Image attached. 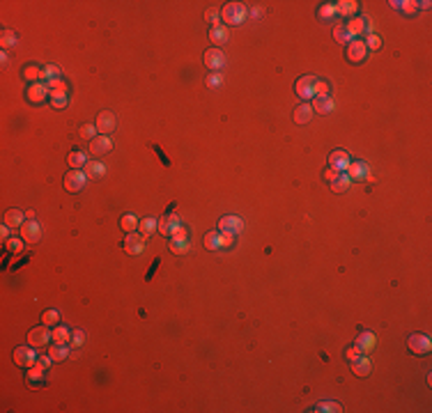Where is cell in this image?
Listing matches in <instances>:
<instances>
[{
  "label": "cell",
  "instance_id": "1",
  "mask_svg": "<svg viewBox=\"0 0 432 413\" xmlns=\"http://www.w3.org/2000/svg\"><path fill=\"white\" fill-rule=\"evenodd\" d=\"M221 18L228 23V26H241L244 18H246V7L241 2H228L223 12H221Z\"/></svg>",
  "mask_w": 432,
  "mask_h": 413
},
{
  "label": "cell",
  "instance_id": "2",
  "mask_svg": "<svg viewBox=\"0 0 432 413\" xmlns=\"http://www.w3.org/2000/svg\"><path fill=\"white\" fill-rule=\"evenodd\" d=\"M12 358H14V363H16L18 367H32V365H37L39 356H37L35 347L28 344V347H16L14 353H12Z\"/></svg>",
  "mask_w": 432,
  "mask_h": 413
},
{
  "label": "cell",
  "instance_id": "3",
  "mask_svg": "<svg viewBox=\"0 0 432 413\" xmlns=\"http://www.w3.org/2000/svg\"><path fill=\"white\" fill-rule=\"evenodd\" d=\"M315 85H318V78H315V76H301V78L297 80V85H294L297 97H301L304 101L313 99L315 97Z\"/></svg>",
  "mask_w": 432,
  "mask_h": 413
},
{
  "label": "cell",
  "instance_id": "4",
  "mask_svg": "<svg viewBox=\"0 0 432 413\" xmlns=\"http://www.w3.org/2000/svg\"><path fill=\"white\" fill-rule=\"evenodd\" d=\"M53 340V331H48V326H39V328H32L30 333H28V344H32V347H46V344Z\"/></svg>",
  "mask_w": 432,
  "mask_h": 413
},
{
  "label": "cell",
  "instance_id": "5",
  "mask_svg": "<svg viewBox=\"0 0 432 413\" xmlns=\"http://www.w3.org/2000/svg\"><path fill=\"white\" fill-rule=\"evenodd\" d=\"M407 344H409V349L414 353H418V356H425V353H430V349H432L430 337L423 333H412L409 340H407Z\"/></svg>",
  "mask_w": 432,
  "mask_h": 413
},
{
  "label": "cell",
  "instance_id": "6",
  "mask_svg": "<svg viewBox=\"0 0 432 413\" xmlns=\"http://www.w3.org/2000/svg\"><path fill=\"white\" fill-rule=\"evenodd\" d=\"M366 55H368V48H366V42H363V39H352V42L347 44V60L350 62L359 64V62L366 60Z\"/></svg>",
  "mask_w": 432,
  "mask_h": 413
},
{
  "label": "cell",
  "instance_id": "7",
  "mask_svg": "<svg viewBox=\"0 0 432 413\" xmlns=\"http://www.w3.org/2000/svg\"><path fill=\"white\" fill-rule=\"evenodd\" d=\"M115 115L111 113V110H104V113H99L97 115V133H101V136H108V133H113L115 131Z\"/></svg>",
  "mask_w": 432,
  "mask_h": 413
},
{
  "label": "cell",
  "instance_id": "8",
  "mask_svg": "<svg viewBox=\"0 0 432 413\" xmlns=\"http://www.w3.org/2000/svg\"><path fill=\"white\" fill-rule=\"evenodd\" d=\"M26 94H28V101H30V104H42V101H44L51 92H48V85H46V83L37 80V83H32V85L28 88Z\"/></svg>",
  "mask_w": 432,
  "mask_h": 413
},
{
  "label": "cell",
  "instance_id": "9",
  "mask_svg": "<svg viewBox=\"0 0 432 413\" xmlns=\"http://www.w3.org/2000/svg\"><path fill=\"white\" fill-rule=\"evenodd\" d=\"M85 172H80V170H71V172H67V177H64V188L67 191H71V193H79L80 188L85 186Z\"/></svg>",
  "mask_w": 432,
  "mask_h": 413
},
{
  "label": "cell",
  "instance_id": "10",
  "mask_svg": "<svg viewBox=\"0 0 432 413\" xmlns=\"http://www.w3.org/2000/svg\"><path fill=\"white\" fill-rule=\"evenodd\" d=\"M18 229H21L23 241H28V244H37L39 237H42V229H39V223H37V220H26Z\"/></svg>",
  "mask_w": 432,
  "mask_h": 413
},
{
  "label": "cell",
  "instance_id": "11",
  "mask_svg": "<svg viewBox=\"0 0 432 413\" xmlns=\"http://www.w3.org/2000/svg\"><path fill=\"white\" fill-rule=\"evenodd\" d=\"M111 150H113L111 136H97L95 140H90V152H92L95 156H104V154H108Z\"/></svg>",
  "mask_w": 432,
  "mask_h": 413
},
{
  "label": "cell",
  "instance_id": "12",
  "mask_svg": "<svg viewBox=\"0 0 432 413\" xmlns=\"http://www.w3.org/2000/svg\"><path fill=\"white\" fill-rule=\"evenodd\" d=\"M205 64H207L212 71H219L221 67L225 64V55H223V51L216 48V46H212L209 51L205 53Z\"/></svg>",
  "mask_w": 432,
  "mask_h": 413
},
{
  "label": "cell",
  "instance_id": "13",
  "mask_svg": "<svg viewBox=\"0 0 432 413\" xmlns=\"http://www.w3.org/2000/svg\"><path fill=\"white\" fill-rule=\"evenodd\" d=\"M241 228H244V223L237 216H223L219 220V232H225V234H239Z\"/></svg>",
  "mask_w": 432,
  "mask_h": 413
},
{
  "label": "cell",
  "instance_id": "14",
  "mask_svg": "<svg viewBox=\"0 0 432 413\" xmlns=\"http://www.w3.org/2000/svg\"><path fill=\"white\" fill-rule=\"evenodd\" d=\"M124 250L129 253V255H141L143 250H145V237L143 234H129V237L124 239Z\"/></svg>",
  "mask_w": 432,
  "mask_h": 413
},
{
  "label": "cell",
  "instance_id": "15",
  "mask_svg": "<svg viewBox=\"0 0 432 413\" xmlns=\"http://www.w3.org/2000/svg\"><path fill=\"white\" fill-rule=\"evenodd\" d=\"M350 163H352V161H350V154L345 150H336L334 154L329 156V166L334 168V170H338V172H345V170L350 168Z\"/></svg>",
  "mask_w": 432,
  "mask_h": 413
},
{
  "label": "cell",
  "instance_id": "16",
  "mask_svg": "<svg viewBox=\"0 0 432 413\" xmlns=\"http://www.w3.org/2000/svg\"><path fill=\"white\" fill-rule=\"evenodd\" d=\"M179 225H182V220H179V216H175V214H168V216H163V218L159 220L161 234H166V237H173Z\"/></svg>",
  "mask_w": 432,
  "mask_h": 413
},
{
  "label": "cell",
  "instance_id": "17",
  "mask_svg": "<svg viewBox=\"0 0 432 413\" xmlns=\"http://www.w3.org/2000/svg\"><path fill=\"white\" fill-rule=\"evenodd\" d=\"M313 113H320V115H326L334 110V99L329 97V94H318V97H313Z\"/></svg>",
  "mask_w": 432,
  "mask_h": 413
},
{
  "label": "cell",
  "instance_id": "18",
  "mask_svg": "<svg viewBox=\"0 0 432 413\" xmlns=\"http://www.w3.org/2000/svg\"><path fill=\"white\" fill-rule=\"evenodd\" d=\"M370 369H372V363L370 358L363 353L361 358H356V361H352V372L356 374V377H368L370 374Z\"/></svg>",
  "mask_w": 432,
  "mask_h": 413
},
{
  "label": "cell",
  "instance_id": "19",
  "mask_svg": "<svg viewBox=\"0 0 432 413\" xmlns=\"http://www.w3.org/2000/svg\"><path fill=\"white\" fill-rule=\"evenodd\" d=\"M345 172L350 175V179H366L368 177V166L363 161H354V163H350V168Z\"/></svg>",
  "mask_w": 432,
  "mask_h": 413
},
{
  "label": "cell",
  "instance_id": "20",
  "mask_svg": "<svg viewBox=\"0 0 432 413\" xmlns=\"http://www.w3.org/2000/svg\"><path fill=\"white\" fill-rule=\"evenodd\" d=\"M375 342H377V340H375V335H372L370 331H363V333L356 337V347H359L363 353L372 352V349H375Z\"/></svg>",
  "mask_w": 432,
  "mask_h": 413
},
{
  "label": "cell",
  "instance_id": "21",
  "mask_svg": "<svg viewBox=\"0 0 432 413\" xmlns=\"http://www.w3.org/2000/svg\"><path fill=\"white\" fill-rule=\"evenodd\" d=\"M48 356L53 358V363L64 361V358L69 356V342H53V347H51Z\"/></svg>",
  "mask_w": 432,
  "mask_h": 413
},
{
  "label": "cell",
  "instance_id": "22",
  "mask_svg": "<svg viewBox=\"0 0 432 413\" xmlns=\"http://www.w3.org/2000/svg\"><path fill=\"white\" fill-rule=\"evenodd\" d=\"M106 175V166L104 163H99V161H88L85 163V177L90 179H99V177Z\"/></svg>",
  "mask_w": 432,
  "mask_h": 413
},
{
  "label": "cell",
  "instance_id": "23",
  "mask_svg": "<svg viewBox=\"0 0 432 413\" xmlns=\"http://www.w3.org/2000/svg\"><path fill=\"white\" fill-rule=\"evenodd\" d=\"M26 214L23 211H18V209H9L7 214H5V225L7 228H21L23 223H26Z\"/></svg>",
  "mask_w": 432,
  "mask_h": 413
},
{
  "label": "cell",
  "instance_id": "24",
  "mask_svg": "<svg viewBox=\"0 0 432 413\" xmlns=\"http://www.w3.org/2000/svg\"><path fill=\"white\" fill-rule=\"evenodd\" d=\"M350 182H352V179H350V175H347V172H338V175H336V179H331V188H334L336 193H343V191H347V188H350Z\"/></svg>",
  "mask_w": 432,
  "mask_h": 413
},
{
  "label": "cell",
  "instance_id": "25",
  "mask_svg": "<svg viewBox=\"0 0 432 413\" xmlns=\"http://www.w3.org/2000/svg\"><path fill=\"white\" fill-rule=\"evenodd\" d=\"M209 39H212V42H214V46L219 48V46H223V44H225V42H228V30H225V28H223V26H216V28H212V30H209Z\"/></svg>",
  "mask_w": 432,
  "mask_h": 413
},
{
  "label": "cell",
  "instance_id": "26",
  "mask_svg": "<svg viewBox=\"0 0 432 413\" xmlns=\"http://www.w3.org/2000/svg\"><path fill=\"white\" fill-rule=\"evenodd\" d=\"M205 248H207V250H219V248H223L221 232H216V229L207 232V234H205Z\"/></svg>",
  "mask_w": 432,
  "mask_h": 413
},
{
  "label": "cell",
  "instance_id": "27",
  "mask_svg": "<svg viewBox=\"0 0 432 413\" xmlns=\"http://www.w3.org/2000/svg\"><path fill=\"white\" fill-rule=\"evenodd\" d=\"M310 117H313V108L308 104H301L297 110H294V122L297 124H308Z\"/></svg>",
  "mask_w": 432,
  "mask_h": 413
},
{
  "label": "cell",
  "instance_id": "28",
  "mask_svg": "<svg viewBox=\"0 0 432 413\" xmlns=\"http://www.w3.org/2000/svg\"><path fill=\"white\" fill-rule=\"evenodd\" d=\"M48 99H51V106H53V108H64V106L69 104V92L53 90V92L48 94Z\"/></svg>",
  "mask_w": 432,
  "mask_h": 413
},
{
  "label": "cell",
  "instance_id": "29",
  "mask_svg": "<svg viewBox=\"0 0 432 413\" xmlns=\"http://www.w3.org/2000/svg\"><path fill=\"white\" fill-rule=\"evenodd\" d=\"M138 225H141V220L136 218L133 214H124L122 218H120V228H122L127 234H131V232L138 228Z\"/></svg>",
  "mask_w": 432,
  "mask_h": 413
},
{
  "label": "cell",
  "instance_id": "30",
  "mask_svg": "<svg viewBox=\"0 0 432 413\" xmlns=\"http://www.w3.org/2000/svg\"><path fill=\"white\" fill-rule=\"evenodd\" d=\"M334 39L338 42V44H345V42L350 44L354 37L350 35V30H347V26H345V23H338V26H336V30H334Z\"/></svg>",
  "mask_w": 432,
  "mask_h": 413
},
{
  "label": "cell",
  "instance_id": "31",
  "mask_svg": "<svg viewBox=\"0 0 432 413\" xmlns=\"http://www.w3.org/2000/svg\"><path fill=\"white\" fill-rule=\"evenodd\" d=\"M345 26H347V30H350V35L356 37V35H361L363 30L368 28V21H366V18H352V21H350V23H345Z\"/></svg>",
  "mask_w": 432,
  "mask_h": 413
},
{
  "label": "cell",
  "instance_id": "32",
  "mask_svg": "<svg viewBox=\"0 0 432 413\" xmlns=\"http://www.w3.org/2000/svg\"><path fill=\"white\" fill-rule=\"evenodd\" d=\"M67 161H69L71 168H85V163H88V154H85V152L74 150V152L69 154V158H67Z\"/></svg>",
  "mask_w": 432,
  "mask_h": 413
},
{
  "label": "cell",
  "instance_id": "33",
  "mask_svg": "<svg viewBox=\"0 0 432 413\" xmlns=\"http://www.w3.org/2000/svg\"><path fill=\"white\" fill-rule=\"evenodd\" d=\"M356 9H359V5H356L354 0H343V2H338V5H336V12H338V14H343V16H352Z\"/></svg>",
  "mask_w": 432,
  "mask_h": 413
},
{
  "label": "cell",
  "instance_id": "34",
  "mask_svg": "<svg viewBox=\"0 0 432 413\" xmlns=\"http://www.w3.org/2000/svg\"><path fill=\"white\" fill-rule=\"evenodd\" d=\"M26 379H28V383H42V379H44V367H42V365H32Z\"/></svg>",
  "mask_w": 432,
  "mask_h": 413
},
{
  "label": "cell",
  "instance_id": "35",
  "mask_svg": "<svg viewBox=\"0 0 432 413\" xmlns=\"http://www.w3.org/2000/svg\"><path fill=\"white\" fill-rule=\"evenodd\" d=\"M71 333L67 326H55L53 328V342H69Z\"/></svg>",
  "mask_w": 432,
  "mask_h": 413
},
{
  "label": "cell",
  "instance_id": "36",
  "mask_svg": "<svg viewBox=\"0 0 432 413\" xmlns=\"http://www.w3.org/2000/svg\"><path fill=\"white\" fill-rule=\"evenodd\" d=\"M138 228H141V234H143V237H147V234H152L154 229L159 228V223H157L154 218H150V216H147V218H143V220H141V225H138Z\"/></svg>",
  "mask_w": 432,
  "mask_h": 413
},
{
  "label": "cell",
  "instance_id": "37",
  "mask_svg": "<svg viewBox=\"0 0 432 413\" xmlns=\"http://www.w3.org/2000/svg\"><path fill=\"white\" fill-rule=\"evenodd\" d=\"M336 5H322V7L318 9V16L322 18V21H334L336 18Z\"/></svg>",
  "mask_w": 432,
  "mask_h": 413
},
{
  "label": "cell",
  "instance_id": "38",
  "mask_svg": "<svg viewBox=\"0 0 432 413\" xmlns=\"http://www.w3.org/2000/svg\"><path fill=\"white\" fill-rule=\"evenodd\" d=\"M189 250V241H179V239H170V253L175 255H184Z\"/></svg>",
  "mask_w": 432,
  "mask_h": 413
},
{
  "label": "cell",
  "instance_id": "39",
  "mask_svg": "<svg viewBox=\"0 0 432 413\" xmlns=\"http://www.w3.org/2000/svg\"><path fill=\"white\" fill-rule=\"evenodd\" d=\"M42 74H44V71L39 69V67H32V64H28L26 69H23V78L37 83V78H42Z\"/></svg>",
  "mask_w": 432,
  "mask_h": 413
},
{
  "label": "cell",
  "instance_id": "40",
  "mask_svg": "<svg viewBox=\"0 0 432 413\" xmlns=\"http://www.w3.org/2000/svg\"><path fill=\"white\" fill-rule=\"evenodd\" d=\"M42 321H44V326H55L60 321V312L58 310H46L42 315Z\"/></svg>",
  "mask_w": 432,
  "mask_h": 413
},
{
  "label": "cell",
  "instance_id": "41",
  "mask_svg": "<svg viewBox=\"0 0 432 413\" xmlns=\"http://www.w3.org/2000/svg\"><path fill=\"white\" fill-rule=\"evenodd\" d=\"M42 78L48 83V80H60V69L55 67V64H48L44 67V74H42Z\"/></svg>",
  "mask_w": 432,
  "mask_h": 413
},
{
  "label": "cell",
  "instance_id": "42",
  "mask_svg": "<svg viewBox=\"0 0 432 413\" xmlns=\"http://www.w3.org/2000/svg\"><path fill=\"white\" fill-rule=\"evenodd\" d=\"M0 44H2V48L14 46V44H16V35H14L12 30H2V35H0Z\"/></svg>",
  "mask_w": 432,
  "mask_h": 413
},
{
  "label": "cell",
  "instance_id": "43",
  "mask_svg": "<svg viewBox=\"0 0 432 413\" xmlns=\"http://www.w3.org/2000/svg\"><path fill=\"white\" fill-rule=\"evenodd\" d=\"M79 133H80V138H85V140H95V138H97V136H95V133H97V126H95V124H83Z\"/></svg>",
  "mask_w": 432,
  "mask_h": 413
},
{
  "label": "cell",
  "instance_id": "44",
  "mask_svg": "<svg viewBox=\"0 0 432 413\" xmlns=\"http://www.w3.org/2000/svg\"><path fill=\"white\" fill-rule=\"evenodd\" d=\"M5 248H7L9 253H21V250H23V241H21V239H7V241H5Z\"/></svg>",
  "mask_w": 432,
  "mask_h": 413
},
{
  "label": "cell",
  "instance_id": "45",
  "mask_svg": "<svg viewBox=\"0 0 432 413\" xmlns=\"http://www.w3.org/2000/svg\"><path fill=\"white\" fill-rule=\"evenodd\" d=\"M379 46H382V39H379L377 35H368V37H366V48H368V51H377Z\"/></svg>",
  "mask_w": 432,
  "mask_h": 413
},
{
  "label": "cell",
  "instance_id": "46",
  "mask_svg": "<svg viewBox=\"0 0 432 413\" xmlns=\"http://www.w3.org/2000/svg\"><path fill=\"white\" fill-rule=\"evenodd\" d=\"M315 411H329V413H338L340 411V406L336 404V402H322V404L315 406Z\"/></svg>",
  "mask_w": 432,
  "mask_h": 413
},
{
  "label": "cell",
  "instance_id": "47",
  "mask_svg": "<svg viewBox=\"0 0 432 413\" xmlns=\"http://www.w3.org/2000/svg\"><path fill=\"white\" fill-rule=\"evenodd\" d=\"M205 18H207V23H212V28H216L221 21V14L216 9H207V12H205Z\"/></svg>",
  "mask_w": 432,
  "mask_h": 413
},
{
  "label": "cell",
  "instance_id": "48",
  "mask_svg": "<svg viewBox=\"0 0 432 413\" xmlns=\"http://www.w3.org/2000/svg\"><path fill=\"white\" fill-rule=\"evenodd\" d=\"M345 356H347V361H356V358H361V356H363V352L356 347V344H354V347H350V349L345 352Z\"/></svg>",
  "mask_w": 432,
  "mask_h": 413
},
{
  "label": "cell",
  "instance_id": "49",
  "mask_svg": "<svg viewBox=\"0 0 432 413\" xmlns=\"http://www.w3.org/2000/svg\"><path fill=\"white\" fill-rule=\"evenodd\" d=\"M83 340H85V333H83V331H74V333H71V344H74V347H80Z\"/></svg>",
  "mask_w": 432,
  "mask_h": 413
},
{
  "label": "cell",
  "instance_id": "50",
  "mask_svg": "<svg viewBox=\"0 0 432 413\" xmlns=\"http://www.w3.org/2000/svg\"><path fill=\"white\" fill-rule=\"evenodd\" d=\"M46 85L51 88V92H53V90H60V92H67V85L62 83V78H60V80H48Z\"/></svg>",
  "mask_w": 432,
  "mask_h": 413
},
{
  "label": "cell",
  "instance_id": "51",
  "mask_svg": "<svg viewBox=\"0 0 432 413\" xmlns=\"http://www.w3.org/2000/svg\"><path fill=\"white\" fill-rule=\"evenodd\" d=\"M207 85H209V88H214V85H221V74H219V71H212V74L207 76Z\"/></svg>",
  "mask_w": 432,
  "mask_h": 413
},
{
  "label": "cell",
  "instance_id": "52",
  "mask_svg": "<svg viewBox=\"0 0 432 413\" xmlns=\"http://www.w3.org/2000/svg\"><path fill=\"white\" fill-rule=\"evenodd\" d=\"M221 241H223V248H230L235 244V234H225V232H221Z\"/></svg>",
  "mask_w": 432,
  "mask_h": 413
},
{
  "label": "cell",
  "instance_id": "53",
  "mask_svg": "<svg viewBox=\"0 0 432 413\" xmlns=\"http://www.w3.org/2000/svg\"><path fill=\"white\" fill-rule=\"evenodd\" d=\"M318 94H329V85L322 83V80H318V85H315V97H318Z\"/></svg>",
  "mask_w": 432,
  "mask_h": 413
},
{
  "label": "cell",
  "instance_id": "54",
  "mask_svg": "<svg viewBox=\"0 0 432 413\" xmlns=\"http://www.w3.org/2000/svg\"><path fill=\"white\" fill-rule=\"evenodd\" d=\"M186 237H189V234H186V228H182V225H179V228L175 229V234H173V239H179V241H186Z\"/></svg>",
  "mask_w": 432,
  "mask_h": 413
},
{
  "label": "cell",
  "instance_id": "55",
  "mask_svg": "<svg viewBox=\"0 0 432 413\" xmlns=\"http://www.w3.org/2000/svg\"><path fill=\"white\" fill-rule=\"evenodd\" d=\"M51 363H53V358H51V356H39V358H37V365H42L44 369L48 367Z\"/></svg>",
  "mask_w": 432,
  "mask_h": 413
},
{
  "label": "cell",
  "instance_id": "56",
  "mask_svg": "<svg viewBox=\"0 0 432 413\" xmlns=\"http://www.w3.org/2000/svg\"><path fill=\"white\" fill-rule=\"evenodd\" d=\"M336 175H338V170H334V168H329V170L324 172V177L329 179V182H331V179H336Z\"/></svg>",
  "mask_w": 432,
  "mask_h": 413
},
{
  "label": "cell",
  "instance_id": "57",
  "mask_svg": "<svg viewBox=\"0 0 432 413\" xmlns=\"http://www.w3.org/2000/svg\"><path fill=\"white\" fill-rule=\"evenodd\" d=\"M0 237H2V241H7V239H9V228H7V225H2V229H0Z\"/></svg>",
  "mask_w": 432,
  "mask_h": 413
}]
</instances>
